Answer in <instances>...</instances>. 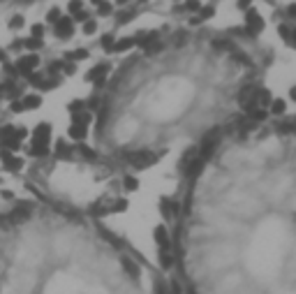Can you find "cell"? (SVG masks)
<instances>
[{"label":"cell","instance_id":"cell-1","mask_svg":"<svg viewBox=\"0 0 296 294\" xmlns=\"http://www.w3.org/2000/svg\"><path fill=\"white\" fill-rule=\"evenodd\" d=\"M248 68V56L227 37L187 35L155 44L123 72L116 93L100 107L97 127L127 155L151 153L148 144L229 97L245 105Z\"/></svg>","mask_w":296,"mask_h":294},{"label":"cell","instance_id":"cell-2","mask_svg":"<svg viewBox=\"0 0 296 294\" xmlns=\"http://www.w3.org/2000/svg\"><path fill=\"white\" fill-rule=\"evenodd\" d=\"M155 239H157V243H160V248H169V237H167V232H165V227H157V232H155Z\"/></svg>","mask_w":296,"mask_h":294},{"label":"cell","instance_id":"cell-3","mask_svg":"<svg viewBox=\"0 0 296 294\" xmlns=\"http://www.w3.org/2000/svg\"><path fill=\"white\" fill-rule=\"evenodd\" d=\"M162 211H165V213H169V206H162ZM172 211H174V213H176V211H178V206H176V204H172Z\"/></svg>","mask_w":296,"mask_h":294},{"label":"cell","instance_id":"cell-4","mask_svg":"<svg viewBox=\"0 0 296 294\" xmlns=\"http://www.w3.org/2000/svg\"><path fill=\"white\" fill-rule=\"evenodd\" d=\"M0 3H32V0H0Z\"/></svg>","mask_w":296,"mask_h":294}]
</instances>
